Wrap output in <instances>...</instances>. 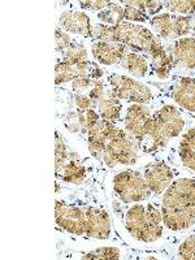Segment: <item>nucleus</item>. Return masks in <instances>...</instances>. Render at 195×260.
<instances>
[{
	"instance_id": "nucleus-20",
	"label": "nucleus",
	"mask_w": 195,
	"mask_h": 260,
	"mask_svg": "<svg viewBox=\"0 0 195 260\" xmlns=\"http://www.w3.org/2000/svg\"><path fill=\"white\" fill-rule=\"evenodd\" d=\"M178 152L183 166L195 171V127L190 129L181 138Z\"/></svg>"
},
{
	"instance_id": "nucleus-34",
	"label": "nucleus",
	"mask_w": 195,
	"mask_h": 260,
	"mask_svg": "<svg viewBox=\"0 0 195 260\" xmlns=\"http://www.w3.org/2000/svg\"><path fill=\"white\" fill-rule=\"evenodd\" d=\"M55 43H56V51L65 52L72 46L73 41L71 39L69 34L64 32L62 30H55Z\"/></svg>"
},
{
	"instance_id": "nucleus-2",
	"label": "nucleus",
	"mask_w": 195,
	"mask_h": 260,
	"mask_svg": "<svg viewBox=\"0 0 195 260\" xmlns=\"http://www.w3.org/2000/svg\"><path fill=\"white\" fill-rule=\"evenodd\" d=\"M183 126L185 120L176 107H162L146 124L142 137L138 139L139 148L148 154L156 152L166 147L172 138L180 136Z\"/></svg>"
},
{
	"instance_id": "nucleus-37",
	"label": "nucleus",
	"mask_w": 195,
	"mask_h": 260,
	"mask_svg": "<svg viewBox=\"0 0 195 260\" xmlns=\"http://www.w3.org/2000/svg\"><path fill=\"white\" fill-rule=\"evenodd\" d=\"M92 81L94 80H90V78H77L72 82V89L77 94H82L92 85Z\"/></svg>"
},
{
	"instance_id": "nucleus-16",
	"label": "nucleus",
	"mask_w": 195,
	"mask_h": 260,
	"mask_svg": "<svg viewBox=\"0 0 195 260\" xmlns=\"http://www.w3.org/2000/svg\"><path fill=\"white\" fill-rule=\"evenodd\" d=\"M172 98L189 112H195V78L180 77L173 85Z\"/></svg>"
},
{
	"instance_id": "nucleus-9",
	"label": "nucleus",
	"mask_w": 195,
	"mask_h": 260,
	"mask_svg": "<svg viewBox=\"0 0 195 260\" xmlns=\"http://www.w3.org/2000/svg\"><path fill=\"white\" fill-rule=\"evenodd\" d=\"M55 217H56L57 225L68 233L76 234V236L86 234L85 210L82 208L56 201Z\"/></svg>"
},
{
	"instance_id": "nucleus-39",
	"label": "nucleus",
	"mask_w": 195,
	"mask_h": 260,
	"mask_svg": "<svg viewBox=\"0 0 195 260\" xmlns=\"http://www.w3.org/2000/svg\"><path fill=\"white\" fill-rule=\"evenodd\" d=\"M194 36H195V25H194Z\"/></svg>"
},
{
	"instance_id": "nucleus-26",
	"label": "nucleus",
	"mask_w": 195,
	"mask_h": 260,
	"mask_svg": "<svg viewBox=\"0 0 195 260\" xmlns=\"http://www.w3.org/2000/svg\"><path fill=\"white\" fill-rule=\"evenodd\" d=\"M91 38L98 42H107V43H117L116 42V29L115 26L104 24L92 25Z\"/></svg>"
},
{
	"instance_id": "nucleus-32",
	"label": "nucleus",
	"mask_w": 195,
	"mask_h": 260,
	"mask_svg": "<svg viewBox=\"0 0 195 260\" xmlns=\"http://www.w3.org/2000/svg\"><path fill=\"white\" fill-rule=\"evenodd\" d=\"M178 255L181 259L195 260V234H191L181 243L178 248Z\"/></svg>"
},
{
	"instance_id": "nucleus-19",
	"label": "nucleus",
	"mask_w": 195,
	"mask_h": 260,
	"mask_svg": "<svg viewBox=\"0 0 195 260\" xmlns=\"http://www.w3.org/2000/svg\"><path fill=\"white\" fill-rule=\"evenodd\" d=\"M120 65H121L125 71L129 72L132 76L138 78L145 77L146 74H147L148 69H150L148 60L134 52H127L124 56V59L120 61Z\"/></svg>"
},
{
	"instance_id": "nucleus-6",
	"label": "nucleus",
	"mask_w": 195,
	"mask_h": 260,
	"mask_svg": "<svg viewBox=\"0 0 195 260\" xmlns=\"http://www.w3.org/2000/svg\"><path fill=\"white\" fill-rule=\"evenodd\" d=\"M110 92L117 99L133 102L138 104H147L154 99V95L147 86L126 76L112 74L108 78Z\"/></svg>"
},
{
	"instance_id": "nucleus-22",
	"label": "nucleus",
	"mask_w": 195,
	"mask_h": 260,
	"mask_svg": "<svg viewBox=\"0 0 195 260\" xmlns=\"http://www.w3.org/2000/svg\"><path fill=\"white\" fill-rule=\"evenodd\" d=\"M59 176L62 181H65V182L76 183V185H78V183L83 182V180H85V167H83V164L80 160H71V161H68V164L64 167V169H62V172Z\"/></svg>"
},
{
	"instance_id": "nucleus-13",
	"label": "nucleus",
	"mask_w": 195,
	"mask_h": 260,
	"mask_svg": "<svg viewBox=\"0 0 195 260\" xmlns=\"http://www.w3.org/2000/svg\"><path fill=\"white\" fill-rule=\"evenodd\" d=\"M113 127H115L113 122L107 121V120H99L98 124L89 132L87 146H89L90 154L94 157H96V159L103 157L107 143L110 141Z\"/></svg>"
},
{
	"instance_id": "nucleus-35",
	"label": "nucleus",
	"mask_w": 195,
	"mask_h": 260,
	"mask_svg": "<svg viewBox=\"0 0 195 260\" xmlns=\"http://www.w3.org/2000/svg\"><path fill=\"white\" fill-rule=\"evenodd\" d=\"M112 2H107V0H95V2H80L81 8L89 9V11H103L107 7L110 6Z\"/></svg>"
},
{
	"instance_id": "nucleus-36",
	"label": "nucleus",
	"mask_w": 195,
	"mask_h": 260,
	"mask_svg": "<svg viewBox=\"0 0 195 260\" xmlns=\"http://www.w3.org/2000/svg\"><path fill=\"white\" fill-rule=\"evenodd\" d=\"M104 91H106V89H104L103 82L99 80H94L92 81L91 90H90L89 92L90 99H91L92 102H99V99L104 95Z\"/></svg>"
},
{
	"instance_id": "nucleus-24",
	"label": "nucleus",
	"mask_w": 195,
	"mask_h": 260,
	"mask_svg": "<svg viewBox=\"0 0 195 260\" xmlns=\"http://www.w3.org/2000/svg\"><path fill=\"white\" fill-rule=\"evenodd\" d=\"M74 69H76L77 78L99 80L103 76V71H102V68H99V65L92 61H89V60L80 62V64H74Z\"/></svg>"
},
{
	"instance_id": "nucleus-3",
	"label": "nucleus",
	"mask_w": 195,
	"mask_h": 260,
	"mask_svg": "<svg viewBox=\"0 0 195 260\" xmlns=\"http://www.w3.org/2000/svg\"><path fill=\"white\" fill-rule=\"evenodd\" d=\"M162 213L154 204H136L124 216L127 233L139 242L151 243L162 236Z\"/></svg>"
},
{
	"instance_id": "nucleus-4",
	"label": "nucleus",
	"mask_w": 195,
	"mask_h": 260,
	"mask_svg": "<svg viewBox=\"0 0 195 260\" xmlns=\"http://www.w3.org/2000/svg\"><path fill=\"white\" fill-rule=\"evenodd\" d=\"M138 141L133 139V137L122 129L115 126L107 143L103 161L110 168H115L117 164L133 166L138 159Z\"/></svg>"
},
{
	"instance_id": "nucleus-11",
	"label": "nucleus",
	"mask_w": 195,
	"mask_h": 260,
	"mask_svg": "<svg viewBox=\"0 0 195 260\" xmlns=\"http://www.w3.org/2000/svg\"><path fill=\"white\" fill-rule=\"evenodd\" d=\"M148 187L154 194L160 195L173 182V171L166 162H152L143 172Z\"/></svg>"
},
{
	"instance_id": "nucleus-12",
	"label": "nucleus",
	"mask_w": 195,
	"mask_h": 260,
	"mask_svg": "<svg viewBox=\"0 0 195 260\" xmlns=\"http://www.w3.org/2000/svg\"><path fill=\"white\" fill-rule=\"evenodd\" d=\"M151 118V112L148 107L145 104L133 103L132 106L127 107L126 115L124 118V125L126 133L130 134L134 139L138 141L143 134L146 124Z\"/></svg>"
},
{
	"instance_id": "nucleus-1",
	"label": "nucleus",
	"mask_w": 195,
	"mask_h": 260,
	"mask_svg": "<svg viewBox=\"0 0 195 260\" xmlns=\"http://www.w3.org/2000/svg\"><path fill=\"white\" fill-rule=\"evenodd\" d=\"M164 224L173 232L195 224V178H181L169 185L161 201Z\"/></svg>"
},
{
	"instance_id": "nucleus-23",
	"label": "nucleus",
	"mask_w": 195,
	"mask_h": 260,
	"mask_svg": "<svg viewBox=\"0 0 195 260\" xmlns=\"http://www.w3.org/2000/svg\"><path fill=\"white\" fill-rule=\"evenodd\" d=\"M98 18L102 21V24L110 25V26H117L125 18L124 8L118 6L117 3H111L106 9L98 12Z\"/></svg>"
},
{
	"instance_id": "nucleus-18",
	"label": "nucleus",
	"mask_w": 195,
	"mask_h": 260,
	"mask_svg": "<svg viewBox=\"0 0 195 260\" xmlns=\"http://www.w3.org/2000/svg\"><path fill=\"white\" fill-rule=\"evenodd\" d=\"M98 110H99V116L103 120L115 122L121 118L122 104L120 99L113 96L108 90L107 95H103L98 102Z\"/></svg>"
},
{
	"instance_id": "nucleus-15",
	"label": "nucleus",
	"mask_w": 195,
	"mask_h": 260,
	"mask_svg": "<svg viewBox=\"0 0 195 260\" xmlns=\"http://www.w3.org/2000/svg\"><path fill=\"white\" fill-rule=\"evenodd\" d=\"M60 25L67 32L82 36L85 38H91L92 25L90 22L89 16L86 13L67 11L60 16Z\"/></svg>"
},
{
	"instance_id": "nucleus-27",
	"label": "nucleus",
	"mask_w": 195,
	"mask_h": 260,
	"mask_svg": "<svg viewBox=\"0 0 195 260\" xmlns=\"http://www.w3.org/2000/svg\"><path fill=\"white\" fill-rule=\"evenodd\" d=\"M74 80H77L74 64L65 61L57 62L56 68H55V82H56V85L71 82V81Z\"/></svg>"
},
{
	"instance_id": "nucleus-30",
	"label": "nucleus",
	"mask_w": 195,
	"mask_h": 260,
	"mask_svg": "<svg viewBox=\"0 0 195 260\" xmlns=\"http://www.w3.org/2000/svg\"><path fill=\"white\" fill-rule=\"evenodd\" d=\"M77 116L78 121H80L81 125V129H83L85 132H87V133H89L90 130L98 124L99 117H101V116L95 112L94 108H91V110H78Z\"/></svg>"
},
{
	"instance_id": "nucleus-10",
	"label": "nucleus",
	"mask_w": 195,
	"mask_h": 260,
	"mask_svg": "<svg viewBox=\"0 0 195 260\" xmlns=\"http://www.w3.org/2000/svg\"><path fill=\"white\" fill-rule=\"evenodd\" d=\"M86 236L96 238V240H107L111 234V219L110 215L104 210L96 207L85 208Z\"/></svg>"
},
{
	"instance_id": "nucleus-8",
	"label": "nucleus",
	"mask_w": 195,
	"mask_h": 260,
	"mask_svg": "<svg viewBox=\"0 0 195 260\" xmlns=\"http://www.w3.org/2000/svg\"><path fill=\"white\" fill-rule=\"evenodd\" d=\"M115 29L117 43L141 52H150L155 36L147 27L122 21L121 24L115 26Z\"/></svg>"
},
{
	"instance_id": "nucleus-33",
	"label": "nucleus",
	"mask_w": 195,
	"mask_h": 260,
	"mask_svg": "<svg viewBox=\"0 0 195 260\" xmlns=\"http://www.w3.org/2000/svg\"><path fill=\"white\" fill-rule=\"evenodd\" d=\"M125 18L129 21H138V22H146L148 21L150 16L146 12H143L142 9H139L136 6H126L124 8Z\"/></svg>"
},
{
	"instance_id": "nucleus-21",
	"label": "nucleus",
	"mask_w": 195,
	"mask_h": 260,
	"mask_svg": "<svg viewBox=\"0 0 195 260\" xmlns=\"http://www.w3.org/2000/svg\"><path fill=\"white\" fill-rule=\"evenodd\" d=\"M172 68H175V67H173L171 56L167 53L166 48L155 53V55H151V69L155 72V74L159 78H161V80L168 78Z\"/></svg>"
},
{
	"instance_id": "nucleus-14",
	"label": "nucleus",
	"mask_w": 195,
	"mask_h": 260,
	"mask_svg": "<svg viewBox=\"0 0 195 260\" xmlns=\"http://www.w3.org/2000/svg\"><path fill=\"white\" fill-rule=\"evenodd\" d=\"M173 67L180 69H195V38L177 39L171 51Z\"/></svg>"
},
{
	"instance_id": "nucleus-31",
	"label": "nucleus",
	"mask_w": 195,
	"mask_h": 260,
	"mask_svg": "<svg viewBox=\"0 0 195 260\" xmlns=\"http://www.w3.org/2000/svg\"><path fill=\"white\" fill-rule=\"evenodd\" d=\"M120 250L116 247H101L83 255V259H118Z\"/></svg>"
},
{
	"instance_id": "nucleus-38",
	"label": "nucleus",
	"mask_w": 195,
	"mask_h": 260,
	"mask_svg": "<svg viewBox=\"0 0 195 260\" xmlns=\"http://www.w3.org/2000/svg\"><path fill=\"white\" fill-rule=\"evenodd\" d=\"M74 102H76V106H77L78 110H91L95 107L94 102L90 99V96H85L82 94H76Z\"/></svg>"
},
{
	"instance_id": "nucleus-7",
	"label": "nucleus",
	"mask_w": 195,
	"mask_h": 260,
	"mask_svg": "<svg viewBox=\"0 0 195 260\" xmlns=\"http://www.w3.org/2000/svg\"><path fill=\"white\" fill-rule=\"evenodd\" d=\"M160 38L164 39H181L185 38L191 29H194V18L191 16H177L173 13L157 15L150 20Z\"/></svg>"
},
{
	"instance_id": "nucleus-29",
	"label": "nucleus",
	"mask_w": 195,
	"mask_h": 260,
	"mask_svg": "<svg viewBox=\"0 0 195 260\" xmlns=\"http://www.w3.org/2000/svg\"><path fill=\"white\" fill-rule=\"evenodd\" d=\"M164 8L173 15H195L194 2H164Z\"/></svg>"
},
{
	"instance_id": "nucleus-28",
	"label": "nucleus",
	"mask_w": 195,
	"mask_h": 260,
	"mask_svg": "<svg viewBox=\"0 0 195 260\" xmlns=\"http://www.w3.org/2000/svg\"><path fill=\"white\" fill-rule=\"evenodd\" d=\"M55 155H56V175L59 176L60 173L62 172V169H64V167L68 164V161H71L69 160V157H71V154H69L68 148H67V146H65L64 141H62L61 137L59 136V133H56V142H55Z\"/></svg>"
},
{
	"instance_id": "nucleus-5",
	"label": "nucleus",
	"mask_w": 195,
	"mask_h": 260,
	"mask_svg": "<svg viewBox=\"0 0 195 260\" xmlns=\"http://www.w3.org/2000/svg\"><path fill=\"white\" fill-rule=\"evenodd\" d=\"M113 190L124 203L147 201L152 191L146 182L145 176L138 171H122L113 178Z\"/></svg>"
},
{
	"instance_id": "nucleus-17",
	"label": "nucleus",
	"mask_w": 195,
	"mask_h": 260,
	"mask_svg": "<svg viewBox=\"0 0 195 260\" xmlns=\"http://www.w3.org/2000/svg\"><path fill=\"white\" fill-rule=\"evenodd\" d=\"M127 53L126 47L121 43H107V42H95L92 45V55L98 62L103 65L120 64Z\"/></svg>"
},
{
	"instance_id": "nucleus-25",
	"label": "nucleus",
	"mask_w": 195,
	"mask_h": 260,
	"mask_svg": "<svg viewBox=\"0 0 195 260\" xmlns=\"http://www.w3.org/2000/svg\"><path fill=\"white\" fill-rule=\"evenodd\" d=\"M65 62H71V64H80L87 60V51L82 43L73 42L68 50L62 52Z\"/></svg>"
}]
</instances>
